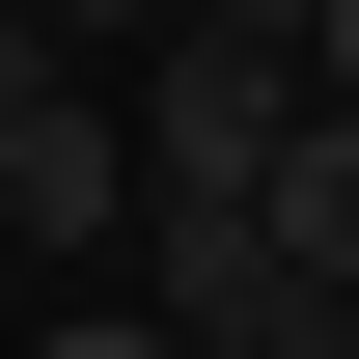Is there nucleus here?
I'll use <instances>...</instances> for the list:
<instances>
[{"mask_svg":"<svg viewBox=\"0 0 359 359\" xmlns=\"http://www.w3.org/2000/svg\"><path fill=\"white\" fill-rule=\"evenodd\" d=\"M249 222H276V276H332V304H359V111L276 138V194H249Z\"/></svg>","mask_w":359,"mask_h":359,"instance_id":"obj_3","label":"nucleus"},{"mask_svg":"<svg viewBox=\"0 0 359 359\" xmlns=\"http://www.w3.org/2000/svg\"><path fill=\"white\" fill-rule=\"evenodd\" d=\"M304 111H359V0H304Z\"/></svg>","mask_w":359,"mask_h":359,"instance_id":"obj_5","label":"nucleus"},{"mask_svg":"<svg viewBox=\"0 0 359 359\" xmlns=\"http://www.w3.org/2000/svg\"><path fill=\"white\" fill-rule=\"evenodd\" d=\"M276 138H304V55L276 28H166V83H138V222H249Z\"/></svg>","mask_w":359,"mask_h":359,"instance_id":"obj_1","label":"nucleus"},{"mask_svg":"<svg viewBox=\"0 0 359 359\" xmlns=\"http://www.w3.org/2000/svg\"><path fill=\"white\" fill-rule=\"evenodd\" d=\"M0 222L28 249H138V111H83L28 28H0Z\"/></svg>","mask_w":359,"mask_h":359,"instance_id":"obj_2","label":"nucleus"},{"mask_svg":"<svg viewBox=\"0 0 359 359\" xmlns=\"http://www.w3.org/2000/svg\"><path fill=\"white\" fill-rule=\"evenodd\" d=\"M28 359H194L166 304H28Z\"/></svg>","mask_w":359,"mask_h":359,"instance_id":"obj_4","label":"nucleus"}]
</instances>
